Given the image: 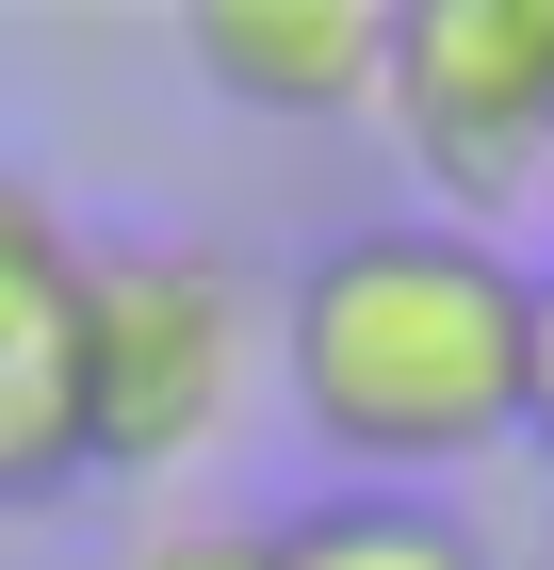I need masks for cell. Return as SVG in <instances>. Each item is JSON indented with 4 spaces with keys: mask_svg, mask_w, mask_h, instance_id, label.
I'll list each match as a JSON object with an SVG mask.
<instances>
[{
    "mask_svg": "<svg viewBox=\"0 0 554 570\" xmlns=\"http://www.w3.org/2000/svg\"><path fill=\"white\" fill-rule=\"evenodd\" d=\"M278 392L342 456V489H408L522 440V262L440 213L310 245V277L278 294Z\"/></svg>",
    "mask_w": 554,
    "mask_h": 570,
    "instance_id": "6da1fadb",
    "label": "cell"
},
{
    "mask_svg": "<svg viewBox=\"0 0 554 570\" xmlns=\"http://www.w3.org/2000/svg\"><path fill=\"white\" fill-rule=\"evenodd\" d=\"M278 309L213 245H82V309H66V375H82V473H179L213 456L245 407Z\"/></svg>",
    "mask_w": 554,
    "mask_h": 570,
    "instance_id": "7a4b0ae2",
    "label": "cell"
},
{
    "mask_svg": "<svg viewBox=\"0 0 554 570\" xmlns=\"http://www.w3.org/2000/svg\"><path fill=\"white\" fill-rule=\"evenodd\" d=\"M391 147L425 164V196H457L440 228L522 213L554 164V0H391Z\"/></svg>",
    "mask_w": 554,
    "mask_h": 570,
    "instance_id": "3957f363",
    "label": "cell"
},
{
    "mask_svg": "<svg viewBox=\"0 0 554 570\" xmlns=\"http://www.w3.org/2000/svg\"><path fill=\"white\" fill-rule=\"evenodd\" d=\"M66 309H82V228L0 164V505H66V489H82Z\"/></svg>",
    "mask_w": 554,
    "mask_h": 570,
    "instance_id": "277c9868",
    "label": "cell"
},
{
    "mask_svg": "<svg viewBox=\"0 0 554 570\" xmlns=\"http://www.w3.org/2000/svg\"><path fill=\"white\" fill-rule=\"evenodd\" d=\"M179 49H196L213 98L327 131V115H376V82H391V0H196Z\"/></svg>",
    "mask_w": 554,
    "mask_h": 570,
    "instance_id": "5b68a950",
    "label": "cell"
},
{
    "mask_svg": "<svg viewBox=\"0 0 554 570\" xmlns=\"http://www.w3.org/2000/svg\"><path fill=\"white\" fill-rule=\"evenodd\" d=\"M261 570H489V538L425 489H310L294 522H261Z\"/></svg>",
    "mask_w": 554,
    "mask_h": 570,
    "instance_id": "8992f818",
    "label": "cell"
},
{
    "mask_svg": "<svg viewBox=\"0 0 554 570\" xmlns=\"http://www.w3.org/2000/svg\"><path fill=\"white\" fill-rule=\"evenodd\" d=\"M522 440L554 456V277H522Z\"/></svg>",
    "mask_w": 554,
    "mask_h": 570,
    "instance_id": "52a82bcc",
    "label": "cell"
},
{
    "mask_svg": "<svg viewBox=\"0 0 554 570\" xmlns=\"http://www.w3.org/2000/svg\"><path fill=\"white\" fill-rule=\"evenodd\" d=\"M130 570H261V522H164Z\"/></svg>",
    "mask_w": 554,
    "mask_h": 570,
    "instance_id": "ba28073f",
    "label": "cell"
},
{
    "mask_svg": "<svg viewBox=\"0 0 554 570\" xmlns=\"http://www.w3.org/2000/svg\"><path fill=\"white\" fill-rule=\"evenodd\" d=\"M538 213H554V164H538Z\"/></svg>",
    "mask_w": 554,
    "mask_h": 570,
    "instance_id": "9c48e42d",
    "label": "cell"
}]
</instances>
